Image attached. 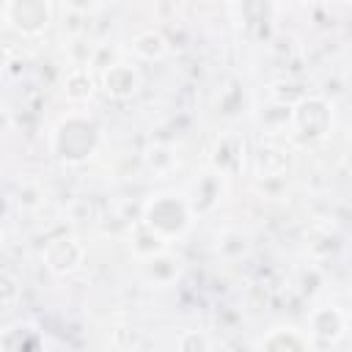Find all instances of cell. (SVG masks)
Returning a JSON list of instances; mask_svg holds the SVG:
<instances>
[{
	"instance_id": "cell-1",
	"label": "cell",
	"mask_w": 352,
	"mask_h": 352,
	"mask_svg": "<svg viewBox=\"0 0 352 352\" xmlns=\"http://www.w3.org/2000/svg\"><path fill=\"white\" fill-rule=\"evenodd\" d=\"M6 16H8L11 28H16L19 33L36 36V33L47 30L52 8L47 3H28V0H22V3H8L6 6Z\"/></svg>"
},
{
	"instance_id": "cell-3",
	"label": "cell",
	"mask_w": 352,
	"mask_h": 352,
	"mask_svg": "<svg viewBox=\"0 0 352 352\" xmlns=\"http://www.w3.org/2000/svg\"><path fill=\"white\" fill-rule=\"evenodd\" d=\"M294 116H305V121H294V126L305 135V138H322L324 129L330 126V110L324 102L319 99H302L294 110Z\"/></svg>"
},
{
	"instance_id": "cell-4",
	"label": "cell",
	"mask_w": 352,
	"mask_h": 352,
	"mask_svg": "<svg viewBox=\"0 0 352 352\" xmlns=\"http://www.w3.org/2000/svg\"><path fill=\"white\" fill-rule=\"evenodd\" d=\"M52 248L60 250V258L47 261V267H50L55 275H66V272H72V270L80 267V261H82V248L77 245V239H72V236H60V239L52 242Z\"/></svg>"
},
{
	"instance_id": "cell-2",
	"label": "cell",
	"mask_w": 352,
	"mask_h": 352,
	"mask_svg": "<svg viewBox=\"0 0 352 352\" xmlns=\"http://www.w3.org/2000/svg\"><path fill=\"white\" fill-rule=\"evenodd\" d=\"M138 88H140V74L126 63H116L102 74V91L113 99H129L138 94Z\"/></svg>"
},
{
	"instance_id": "cell-6",
	"label": "cell",
	"mask_w": 352,
	"mask_h": 352,
	"mask_svg": "<svg viewBox=\"0 0 352 352\" xmlns=\"http://www.w3.org/2000/svg\"><path fill=\"white\" fill-rule=\"evenodd\" d=\"M94 94V80L85 69H72L66 74V96L80 102V99H88Z\"/></svg>"
},
{
	"instance_id": "cell-5",
	"label": "cell",
	"mask_w": 352,
	"mask_h": 352,
	"mask_svg": "<svg viewBox=\"0 0 352 352\" xmlns=\"http://www.w3.org/2000/svg\"><path fill=\"white\" fill-rule=\"evenodd\" d=\"M135 52L146 60H154V58H162L168 52V41L162 33L157 30H146L140 36H135Z\"/></svg>"
},
{
	"instance_id": "cell-7",
	"label": "cell",
	"mask_w": 352,
	"mask_h": 352,
	"mask_svg": "<svg viewBox=\"0 0 352 352\" xmlns=\"http://www.w3.org/2000/svg\"><path fill=\"white\" fill-rule=\"evenodd\" d=\"M179 352H209V338L198 330H187L179 336Z\"/></svg>"
}]
</instances>
